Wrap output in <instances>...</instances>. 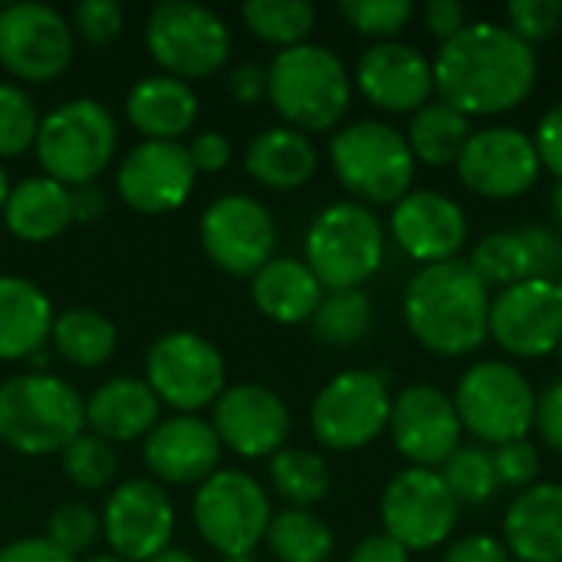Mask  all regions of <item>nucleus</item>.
<instances>
[{"instance_id":"25","label":"nucleus","mask_w":562,"mask_h":562,"mask_svg":"<svg viewBox=\"0 0 562 562\" xmlns=\"http://www.w3.org/2000/svg\"><path fill=\"white\" fill-rule=\"evenodd\" d=\"M504 547L520 562H562V484H533L504 514Z\"/></svg>"},{"instance_id":"23","label":"nucleus","mask_w":562,"mask_h":562,"mask_svg":"<svg viewBox=\"0 0 562 562\" xmlns=\"http://www.w3.org/2000/svg\"><path fill=\"white\" fill-rule=\"evenodd\" d=\"M392 237L425 267L458 260L468 244V217L461 204L441 191H408L392 207Z\"/></svg>"},{"instance_id":"11","label":"nucleus","mask_w":562,"mask_h":562,"mask_svg":"<svg viewBox=\"0 0 562 562\" xmlns=\"http://www.w3.org/2000/svg\"><path fill=\"white\" fill-rule=\"evenodd\" d=\"M145 382L161 405H171L178 415H198L224 395L227 369L214 342L198 333L175 329L151 342Z\"/></svg>"},{"instance_id":"34","label":"nucleus","mask_w":562,"mask_h":562,"mask_svg":"<svg viewBox=\"0 0 562 562\" xmlns=\"http://www.w3.org/2000/svg\"><path fill=\"white\" fill-rule=\"evenodd\" d=\"M333 530L323 517L303 507L273 514L267 527V547L280 562H326L333 553Z\"/></svg>"},{"instance_id":"7","label":"nucleus","mask_w":562,"mask_h":562,"mask_svg":"<svg viewBox=\"0 0 562 562\" xmlns=\"http://www.w3.org/2000/svg\"><path fill=\"white\" fill-rule=\"evenodd\" d=\"M385 260L382 221L359 201H339L319 211L306 234V267L323 290H359Z\"/></svg>"},{"instance_id":"8","label":"nucleus","mask_w":562,"mask_h":562,"mask_svg":"<svg viewBox=\"0 0 562 562\" xmlns=\"http://www.w3.org/2000/svg\"><path fill=\"white\" fill-rule=\"evenodd\" d=\"M454 408L464 431H471L484 445L501 448L510 441H524L533 431L537 392L520 369L487 359L461 375Z\"/></svg>"},{"instance_id":"6","label":"nucleus","mask_w":562,"mask_h":562,"mask_svg":"<svg viewBox=\"0 0 562 562\" xmlns=\"http://www.w3.org/2000/svg\"><path fill=\"white\" fill-rule=\"evenodd\" d=\"M119 145L115 119L95 99H69L40 119L33 151L46 178L82 188L109 168Z\"/></svg>"},{"instance_id":"42","label":"nucleus","mask_w":562,"mask_h":562,"mask_svg":"<svg viewBox=\"0 0 562 562\" xmlns=\"http://www.w3.org/2000/svg\"><path fill=\"white\" fill-rule=\"evenodd\" d=\"M412 0H342L339 3V13L342 20L362 33V36H372L379 43L385 40H395L408 20H412Z\"/></svg>"},{"instance_id":"32","label":"nucleus","mask_w":562,"mask_h":562,"mask_svg":"<svg viewBox=\"0 0 562 562\" xmlns=\"http://www.w3.org/2000/svg\"><path fill=\"white\" fill-rule=\"evenodd\" d=\"M471 119L454 112L451 105H445L441 99H431L428 105H422L412 115L408 125V148L415 155V161L431 165V168H445V165H458L468 138H471Z\"/></svg>"},{"instance_id":"39","label":"nucleus","mask_w":562,"mask_h":562,"mask_svg":"<svg viewBox=\"0 0 562 562\" xmlns=\"http://www.w3.org/2000/svg\"><path fill=\"white\" fill-rule=\"evenodd\" d=\"M63 474L69 477L72 487L79 491H105L115 474H119V458L112 451L109 441L95 438V435H79L63 448Z\"/></svg>"},{"instance_id":"47","label":"nucleus","mask_w":562,"mask_h":562,"mask_svg":"<svg viewBox=\"0 0 562 562\" xmlns=\"http://www.w3.org/2000/svg\"><path fill=\"white\" fill-rule=\"evenodd\" d=\"M533 145H537L540 165L550 168L562 181V102L547 109V115L540 119L533 132Z\"/></svg>"},{"instance_id":"28","label":"nucleus","mask_w":562,"mask_h":562,"mask_svg":"<svg viewBox=\"0 0 562 562\" xmlns=\"http://www.w3.org/2000/svg\"><path fill=\"white\" fill-rule=\"evenodd\" d=\"M53 319V303L36 283L23 277H0V362H30L43 352Z\"/></svg>"},{"instance_id":"53","label":"nucleus","mask_w":562,"mask_h":562,"mask_svg":"<svg viewBox=\"0 0 562 562\" xmlns=\"http://www.w3.org/2000/svg\"><path fill=\"white\" fill-rule=\"evenodd\" d=\"M0 562H76L69 560L63 550H56L46 537H26L13 540L0 550Z\"/></svg>"},{"instance_id":"33","label":"nucleus","mask_w":562,"mask_h":562,"mask_svg":"<svg viewBox=\"0 0 562 562\" xmlns=\"http://www.w3.org/2000/svg\"><path fill=\"white\" fill-rule=\"evenodd\" d=\"M53 349L63 362L76 366V369H99L115 356L119 346V333L115 326L86 306L66 310L53 319Z\"/></svg>"},{"instance_id":"48","label":"nucleus","mask_w":562,"mask_h":562,"mask_svg":"<svg viewBox=\"0 0 562 562\" xmlns=\"http://www.w3.org/2000/svg\"><path fill=\"white\" fill-rule=\"evenodd\" d=\"M533 428L540 431L543 445L562 454V382H553L543 395H537V418Z\"/></svg>"},{"instance_id":"21","label":"nucleus","mask_w":562,"mask_h":562,"mask_svg":"<svg viewBox=\"0 0 562 562\" xmlns=\"http://www.w3.org/2000/svg\"><path fill=\"white\" fill-rule=\"evenodd\" d=\"M221 445L240 458H273L290 438V408L283 398L257 382L231 385L214 402V422Z\"/></svg>"},{"instance_id":"51","label":"nucleus","mask_w":562,"mask_h":562,"mask_svg":"<svg viewBox=\"0 0 562 562\" xmlns=\"http://www.w3.org/2000/svg\"><path fill=\"white\" fill-rule=\"evenodd\" d=\"M510 550L504 547V540H494V537H484V533H474V537H464L458 540L448 553L445 562H510Z\"/></svg>"},{"instance_id":"57","label":"nucleus","mask_w":562,"mask_h":562,"mask_svg":"<svg viewBox=\"0 0 562 562\" xmlns=\"http://www.w3.org/2000/svg\"><path fill=\"white\" fill-rule=\"evenodd\" d=\"M550 211H553L557 227H560V234H562V181L553 188V194H550Z\"/></svg>"},{"instance_id":"38","label":"nucleus","mask_w":562,"mask_h":562,"mask_svg":"<svg viewBox=\"0 0 562 562\" xmlns=\"http://www.w3.org/2000/svg\"><path fill=\"white\" fill-rule=\"evenodd\" d=\"M310 326H313V336L326 346H352L372 326V303L362 290L329 293L323 296Z\"/></svg>"},{"instance_id":"56","label":"nucleus","mask_w":562,"mask_h":562,"mask_svg":"<svg viewBox=\"0 0 562 562\" xmlns=\"http://www.w3.org/2000/svg\"><path fill=\"white\" fill-rule=\"evenodd\" d=\"M151 562H201V560H198V557H191V553H184V550H171V547H168L165 553H158Z\"/></svg>"},{"instance_id":"60","label":"nucleus","mask_w":562,"mask_h":562,"mask_svg":"<svg viewBox=\"0 0 562 562\" xmlns=\"http://www.w3.org/2000/svg\"><path fill=\"white\" fill-rule=\"evenodd\" d=\"M553 283H557V290H560V296H562V270H560V277H557Z\"/></svg>"},{"instance_id":"27","label":"nucleus","mask_w":562,"mask_h":562,"mask_svg":"<svg viewBox=\"0 0 562 562\" xmlns=\"http://www.w3.org/2000/svg\"><path fill=\"white\" fill-rule=\"evenodd\" d=\"M125 115L145 142H178L198 122V95L188 82L165 72L145 76L128 89Z\"/></svg>"},{"instance_id":"62","label":"nucleus","mask_w":562,"mask_h":562,"mask_svg":"<svg viewBox=\"0 0 562 562\" xmlns=\"http://www.w3.org/2000/svg\"><path fill=\"white\" fill-rule=\"evenodd\" d=\"M557 352H560V359H562V342H560V349H557Z\"/></svg>"},{"instance_id":"58","label":"nucleus","mask_w":562,"mask_h":562,"mask_svg":"<svg viewBox=\"0 0 562 562\" xmlns=\"http://www.w3.org/2000/svg\"><path fill=\"white\" fill-rule=\"evenodd\" d=\"M7 194H10V178H7V171H3V165H0V211H3V204H7Z\"/></svg>"},{"instance_id":"12","label":"nucleus","mask_w":562,"mask_h":562,"mask_svg":"<svg viewBox=\"0 0 562 562\" xmlns=\"http://www.w3.org/2000/svg\"><path fill=\"white\" fill-rule=\"evenodd\" d=\"M389 415L392 395L385 375L356 369L329 379L319 389L310 408V428L329 451H359L389 428Z\"/></svg>"},{"instance_id":"26","label":"nucleus","mask_w":562,"mask_h":562,"mask_svg":"<svg viewBox=\"0 0 562 562\" xmlns=\"http://www.w3.org/2000/svg\"><path fill=\"white\" fill-rule=\"evenodd\" d=\"M161 402L142 379H109L99 385L89 402H86V425L89 435L109 441V445H125L135 438H148V431L161 422L158 418Z\"/></svg>"},{"instance_id":"4","label":"nucleus","mask_w":562,"mask_h":562,"mask_svg":"<svg viewBox=\"0 0 562 562\" xmlns=\"http://www.w3.org/2000/svg\"><path fill=\"white\" fill-rule=\"evenodd\" d=\"M86 428V402L79 392L49 375L26 372L0 385V441L26 458L63 454Z\"/></svg>"},{"instance_id":"40","label":"nucleus","mask_w":562,"mask_h":562,"mask_svg":"<svg viewBox=\"0 0 562 562\" xmlns=\"http://www.w3.org/2000/svg\"><path fill=\"white\" fill-rule=\"evenodd\" d=\"M445 484L451 487L458 504H484L497 494L501 481H497V468H494V454L484 448H458L445 468H441Z\"/></svg>"},{"instance_id":"55","label":"nucleus","mask_w":562,"mask_h":562,"mask_svg":"<svg viewBox=\"0 0 562 562\" xmlns=\"http://www.w3.org/2000/svg\"><path fill=\"white\" fill-rule=\"evenodd\" d=\"M69 201H72V224H92L109 207V198H105V191L99 184L69 188Z\"/></svg>"},{"instance_id":"13","label":"nucleus","mask_w":562,"mask_h":562,"mask_svg":"<svg viewBox=\"0 0 562 562\" xmlns=\"http://www.w3.org/2000/svg\"><path fill=\"white\" fill-rule=\"evenodd\" d=\"M379 514L385 537L402 543L408 553H422L441 547L454 533L461 504L454 501L441 471L405 468L389 481Z\"/></svg>"},{"instance_id":"3","label":"nucleus","mask_w":562,"mask_h":562,"mask_svg":"<svg viewBox=\"0 0 562 562\" xmlns=\"http://www.w3.org/2000/svg\"><path fill=\"white\" fill-rule=\"evenodd\" d=\"M267 99L290 128L303 135L329 132L349 112L352 79L333 49L319 43H300L270 59Z\"/></svg>"},{"instance_id":"41","label":"nucleus","mask_w":562,"mask_h":562,"mask_svg":"<svg viewBox=\"0 0 562 562\" xmlns=\"http://www.w3.org/2000/svg\"><path fill=\"white\" fill-rule=\"evenodd\" d=\"M40 132L36 102L16 82H0V158H16L33 148Z\"/></svg>"},{"instance_id":"5","label":"nucleus","mask_w":562,"mask_h":562,"mask_svg":"<svg viewBox=\"0 0 562 562\" xmlns=\"http://www.w3.org/2000/svg\"><path fill=\"white\" fill-rule=\"evenodd\" d=\"M329 158L339 184L359 204H398L415 181V155L408 138L379 119H362L339 128L329 142Z\"/></svg>"},{"instance_id":"43","label":"nucleus","mask_w":562,"mask_h":562,"mask_svg":"<svg viewBox=\"0 0 562 562\" xmlns=\"http://www.w3.org/2000/svg\"><path fill=\"white\" fill-rule=\"evenodd\" d=\"M99 533H102V517L89 504H79V501L56 507L46 524V540L56 550H63L69 560L86 553L99 540Z\"/></svg>"},{"instance_id":"20","label":"nucleus","mask_w":562,"mask_h":562,"mask_svg":"<svg viewBox=\"0 0 562 562\" xmlns=\"http://www.w3.org/2000/svg\"><path fill=\"white\" fill-rule=\"evenodd\" d=\"M194 165L181 142H138L115 171L122 201L138 214H171L194 191Z\"/></svg>"},{"instance_id":"2","label":"nucleus","mask_w":562,"mask_h":562,"mask_svg":"<svg viewBox=\"0 0 562 562\" xmlns=\"http://www.w3.org/2000/svg\"><path fill=\"white\" fill-rule=\"evenodd\" d=\"M402 313L408 333L422 342V349L445 359L471 356L491 336L487 286L461 257L422 267L405 286Z\"/></svg>"},{"instance_id":"30","label":"nucleus","mask_w":562,"mask_h":562,"mask_svg":"<svg viewBox=\"0 0 562 562\" xmlns=\"http://www.w3.org/2000/svg\"><path fill=\"white\" fill-rule=\"evenodd\" d=\"M3 224L7 231L23 244H49L72 224V201L69 188L33 175L16 184H10L7 204H3Z\"/></svg>"},{"instance_id":"45","label":"nucleus","mask_w":562,"mask_h":562,"mask_svg":"<svg viewBox=\"0 0 562 562\" xmlns=\"http://www.w3.org/2000/svg\"><path fill=\"white\" fill-rule=\"evenodd\" d=\"M562 26V0H514L507 3V30L527 46L550 40Z\"/></svg>"},{"instance_id":"16","label":"nucleus","mask_w":562,"mask_h":562,"mask_svg":"<svg viewBox=\"0 0 562 562\" xmlns=\"http://www.w3.org/2000/svg\"><path fill=\"white\" fill-rule=\"evenodd\" d=\"M491 339L514 359H540L562 342V296L553 280H524L491 300Z\"/></svg>"},{"instance_id":"18","label":"nucleus","mask_w":562,"mask_h":562,"mask_svg":"<svg viewBox=\"0 0 562 562\" xmlns=\"http://www.w3.org/2000/svg\"><path fill=\"white\" fill-rule=\"evenodd\" d=\"M389 431L402 458L412 468L438 471L445 461L461 448V418L454 398L445 395L438 385H408L392 398Z\"/></svg>"},{"instance_id":"49","label":"nucleus","mask_w":562,"mask_h":562,"mask_svg":"<svg viewBox=\"0 0 562 562\" xmlns=\"http://www.w3.org/2000/svg\"><path fill=\"white\" fill-rule=\"evenodd\" d=\"M188 158H191L194 171H204V175L224 171L231 165V142L221 132H201V135L191 138Z\"/></svg>"},{"instance_id":"44","label":"nucleus","mask_w":562,"mask_h":562,"mask_svg":"<svg viewBox=\"0 0 562 562\" xmlns=\"http://www.w3.org/2000/svg\"><path fill=\"white\" fill-rule=\"evenodd\" d=\"M69 26L89 46H109L125 30V10L115 0H82L72 7Z\"/></svg>"},{"instance_id":"52","label":"nucleus","mask_w":562,"mask_h":562,"mask_svg":"<svg viewBox=\"0 0 562 562\" xmlns=\"http://www.w3.org/2000/svg\"><path fill=\"white\" fill-rule=\"evenodd\" d=\"M227 92L240 105H257L260 99H267V69L257 63H240L227 76Z\"/></svg>"},{"instance_id":"37","label":"nucleus","mask_w":562,"mask_h":562,"mask_svg":"<svg viewBox=\"0 0 562 562\" xmlns=\"http://www.w3.org/2000/svg\"><path fill=\"white\" fill-rule=\"evenodd\" d=\"M244 23L257 40L280 49H293L313 33L316 7L306 0H247Z\"/></svg>"},{"instance_id":"29","label":"nucleus","mask_w":562,"mask_h":562,"mask_svg":"<svg viewBox=\"0 0 562 562\" xmlns=\"http://www.w3.org/2000/svg\"><path fill=\"white\" fill-rule=\"evenodd\" d=\"M244 168L257 184L270 191H296L316 175L319 155L310 135L290 125H273L250 138L244 151Z\"/></svg>"},{"instance_id":"31","label":"nucleus","mask_w":562,"mask_h":562,"mask_svg":"<svg viewBox=\"0 0 562 562\" xmlns=\"http://www.w3.org/2000/svg\"><path fill=\"white\" fill-rule=\"evenodd\" d=\"M250 296L267 319L280 326H296L313 319L323 303V286L306 267V260L273 257L250 277Z\"/></svg>"},{"instance_id":"24","label":"nucleus","mask_w":562,"mask_h":562,"mask_svg":"<svg viewBox=\"0 0 562 562\" xmlns=\"http://www.w3.org/2000/svg\"><path fill=\"white\" fill-rule=\"evenodd\" d=\"M221 451L224 445L211 422L198 415H175L148 431L142 458L148 474L165 484H204L217 474Z\"/></svg>"},{"instance_id":"17","label":"nucleus","mask_w":562,"mask_h":562,"mask_svg":"<svg viewBox=\"0 0 562 562\" xmlns=\"http://www.w3.org/2000/svg\"><path fill=\"white\" fill-rule=\"evenodd\" d=\"M540 155L533 145V135L510 128V125H491L481 132H471L461 158L458 175L461 181L491 201H510L527 194L540 178Z\"/></svg>"},{"instance_id":"10","label":"nucleus","mask_w":562,"mask_h":562,"mask_svg":"<svg viewBox=\"0 0 562 562\" xmlns=\"http://www.w3.org/2000/svg\"><path fill=\"white\" fill-rule=\"evenodd\" d=\"M191 517L211 550H217L224 560H240L267 540L273 510L267 491L250 474L217 471L198 484Z\"/></svg>"},{"instance_id":"46","label":"nucleus","mask_w":562,"mask_h":562,"mask_svg":"<svg viewBox=\"0 0 562 562\" xmlns=\"http://www.w3.org/2000/svg\"><path fill=\"white\" fill-rule=\"evenodd\" d=\"M494 468H497V481L507 484V487H533L537 477H540V451L533 441H510V445H501L494 451Z\"/></svg>"},{"instance_id":"35","label":"nucleus","mask_w":562,"mask_h":562,"mask_svg":"<svg viewBox=\"0 0 562 562\" xmlns=\"http://www.w3.org/2000/svg\"><path fill=\"white\" fill-rule=\"evenodd\" d=\"M471 270L484 280V286H517L524 280H537V260L533 247L520 231H494L487 234L474 254H471Z\"/></svg>"},{"instance_id":"61","label":"nucleus","mask_w":562,"mask_h":562,"mask_svg":"<svg viewBox=\"0 0 562 562\" xmlns=\"http://www.w3.org/2000/svg\"><path fill=\"white\" fill-rule=\"evenodd\" d=\"M224 562H257V560H250V557H240V560H224Z\"/></svg>"},{"instance_id":"54","label":"nucleus","mask_w":562,"mask_h":562,"mask_svg":"<svg viewBox=\"0 0 562 562\" xmlns=\"http://www.w3.org/2000/svg\"><path fill=\"white\" fill-rule=\"evenodd\" d=\"M349 562H412V553L395 543L392 537L385 533H375V537H366L352 553H349Z\"/></svg>"},{"instance_id":"36","label":"nucleus","mask_w":562,"mask_h":562,"mask_svg":"<svg viewBox=\"0 0 562 562\" xmlns=\"http://www.w3.org/2000/svg\"><path fill=\"white\" fill-rule=\"evenodd\" d=\"M270 481L273 491L290 504V507H316L319 501H326L329 487H333V474L329 464L306 448H283L270 458Z\"/></svg>"},{"instance_id":"9","label":"nucleus","mask_w":562,"mask_h":562,"mask_svg":"<svg viewBox=\"0 0 562 562\" xmlns=\"http://www.w3.org/2000/svg\"><path fill=\"white\" fill-rule=\"evenodd\" d=\"M145 46L165 76L191 82L214 76L231 53L227 23L191 0H165L151 7L145 23Z\"/></svg>"},{"instance_id":"50","label":"nucleus","mask_w":562,"mask_h":562,"mask_svg":"<svg viewBox=\"0 0 562 562\" xmlns=\"http://www.w3.org/2000/svg\"><path fill=\"white\" fill-rule=\"evenodd\" d=\"M468 26V10L458 0H428L425 3V30L441 43L454 40Z\"/></svg>"},{"instance_id":"14","label":"nucleus","mask_w":562,"mask_h":562,"mask_svg":"<svg viewBox=\"0 0 562 562\" xmlns=\"http://www.w3.org/2000/svg\"><path fill=\"white\" fill-rule=\"evenodd\" d=\"M76 53L69 20L46 3H10L0 10V66L23 82L63 76Z\"/></svg>"},{"instance_id":"22","label":"nucleus","mask_w":562,"mask_h":562,"mask_svg":"<svg viewBox=\"0 0 562 562\" xmlns=\"http://www.w3.org/2000/svg\"><path fill=\"white\" fill-rule=\"evenodd\" d=\"M359 92L382 112H418L435 95L431 59L408 43H372L356 63Z\"/></svg>"},{"instance_id":"1","label":"nucleus","mask_w":562,"mask_h":562,"mask_svg":"<svg viewBox=\"0 0 562 562\" xmlns=\"http://www.w3.org/2000/svg\"><path fill=\"white\" fill-rule=\"evenodd\" d=\"M435 92L461 115H504L537 86V53L504 23H468L435 56Z\"/></svg>"},{"instance_id":"19","label":"nucleus","mask_w":562,"mask_h":562,"mask_svg":"<svg viewBox=\"0 0 562 562\" xmlns=\"http://www.w3.org/2000/svg\"><path fill=\"white\" fill-rule=\"evenodd\" d=\"M102 533L112 557L151 562L168 550L175 533V507L158 481H125L112 491L102 514Z\"/></svg>"},{"instance_id":"15","label":"nucleus","mask_w":562,"mask_h":562,"mask_svg":"<svg viewBox=\"0 0 562 562\" xmlns=\"http://www.w3.org/2000/svg\"><path fill=\"white\" fill-rule=\"evenodd\" d=\"M201 247L231 277H254L273 260L277 224L250 194H224L201 214Z\"/></svg>"},{"instance_id":"59","label":"nucleus","mask_w":562,"mask_h":562,"mask_svg":"<svg viewBox=\"0 0 562 562\" xmlns=\"http://www.w3.org/2000/svg\"><path fill=\"white\" fill-rule=\"evenodd\" d=\"M86 562H125V560H119V557H89Z\"/></svg>"}]
</instances>
